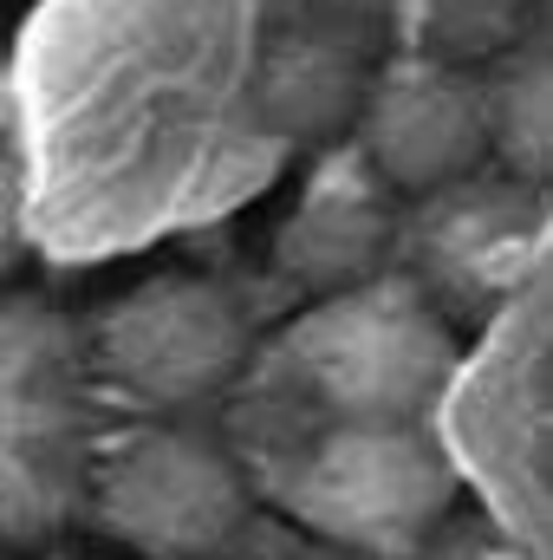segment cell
Masks as SVG:
<instances>
[{
	"label": "cell",
	"mask_w": 553,
	"mask_h": 560,
	"mask_svg": "<svg viewBox=\"0 0 553 560\" xmlns=\"http://www.w3.org/2000/svg\"><path fill=\"white\" fill-rule=\"evenodd\" d=\"M248 469L189 423H131L98 450L92 522L138 560H215L248 528Z\"/></svg>",
	"instance_id": "3"
},
{
	"label": "cell",
	"mask_w": 553,
	"mask_h": 560,
	"mask_svg": "<svg viewBox=\"0 0 553 560\" xmlns=\"http://www.w3.org/2000/svg\"><path fill=\"white\" fill-rule=\"evenodd\" d=\"M391 196L398 189L365 156L319 170L274 229V268L299 280L306 293H339V287L378 280L391 261V242H398Z\"/></svg>",
	"instance_id": "7"
},
{
	"label": "cell",
	"mask_w": 553,
	"mask_h": 560,
	"mask_svg": "<svg viewBox=\"0 0 553 560\" xmlns=\"http://www.w3.org/2000/svg\"><path fill=\"white\" fill-rule=\"evenodd\" d=\"M534 0H404V39L411 52L489 72L508 52H521Z\"/></svg>",
	"instance_id": "9"
},
{
	"label": "cell",
	"mask_w": 553,
	"mask_h": 560,
	"mask_svg": "<svg viewBox=\"0 0 553 560\" xmlns=\"http://www.w3.org/2000/svg\"><path fill=\"white\" fill-rule=\"evenodd\" d=\"M430 560H515L508 548H495V541H456V548H443V555Z\"/></svg>",
	"instance_id": "10"
},
{
	"label": "cell",
	"mask_w": 553,
	"mask_h": 560,
	"mask_svg": "<svg viewBox=\"0 0 553 560\" xmlns=\"http://www.w3.org/2000/svg\"><path fill=\"white\" fill-rule=\"evenodd\" d=\"M274 495L319 548L416 555L456 509V469L423 418H332L274 476Z\"/></svg>",
	"instance_id": "1"
},
{
	"label": "cell",
	"mask_w": 553,
	"mask_h": 560,
	"mask_svg": "<svg viewBox=\"0 0 553 560\" xmlns=\"http://www.w3.org/2000/svg\"><path fill=\"white\" fill-rule=\"evenodd\" d=\"M495 163L515 183H553V46H521L489 66Z\"/></svg>",
	"instance_id": "8"
},
{
	"label": "cell",
	"mask_w": 553,
	"mask_h": 560,
	"mask_svg": "<svg viewBox=\"0 0 553 560\" xmlns=\"http://www.w3.org/2000/svg\"><path fill=\"white\" fill-rule=\"evenodd\" d=\"M358 156L398 196H449L482 176L495 156L489 79L449 59L411 52L404 66L378 72V92L358 125Z\"/></svg>",
	"instance_id": "5"
},
{
	"label": "cell",
	"mask_w": 553,
	"mask_h": 560,
	"mask_svg": "<svg viewBox=\"0 0 553 560\" xmlns=\"http://www.w3.org/2000/svg\"><path fill=\"white\" fill-rule=\"evenodd\" d=\"M378 92V66L372 46L345 26V20H293L255 59L248 79V105L261 118V131L286 143H339L358 138L365 105Z\"/></svg>",
	"instance_id": "6"
},
{
	"label": "cell",
	"mask_w": 553,
	"mask_h": 560,
	"mask_svg": "<svg viewBox=\"0 0 553 560\" xmlns=\"http://www.w3.org/2000/svg\"><path fill=\"white\" fill-rule=\"evenodd\" d=\"M286 372L326 418H423L456 372V339L416 287L378 275L313 293L286 326Z\"/></svg>",
	"instance_id": "2"
},
{
	"label": "cell",
	"mask_w": 553,
	"mask_h": 560,
	"mask_svg": "<svg viewBox=\"0 0 553 560\" xmlns=\"http://www.w3.org/2000/svg\"><path fill=\"white\" fill-rule=\"evenodd\" d=\"M248 365V313L202 275H156L98 319V372L143 411H196Z\"/></svg>",
	"instance_id": "4"
},
{
	"label": "cell",
	"mask_w": 553,
	"mask_h": 560,
	"mask_svg": "<svg viewBox=\"0 0 553 560\" xmlns=\"http://www.w3.org/2000/svg\"><path fill=\"white\" fill-rule=\"evenodd\" d=\"M326 560H358V555H345V548H332V555H326Z\"/></svg>",
	"instance_id": "11"
}]
</instances>
